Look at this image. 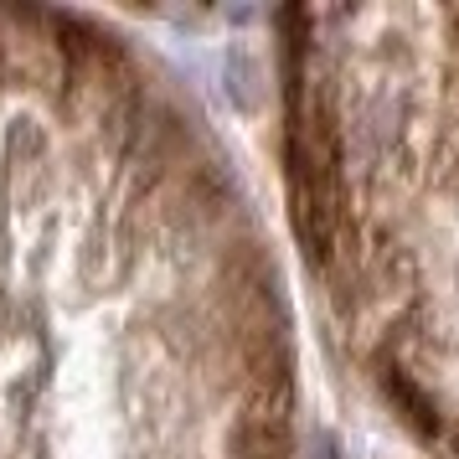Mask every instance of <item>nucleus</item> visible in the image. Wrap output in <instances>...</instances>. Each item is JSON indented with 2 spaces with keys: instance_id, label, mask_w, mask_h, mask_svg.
Listing matches in <instances>:
<instances>
[{
  "instance_id": "obj_1",
  "label": "nucleus",
  "mask_w": 459,
  "mask_h": 459,
  "mask_svg": "<svg viewBox=\"0 0 459 459\" xmlns=\"http://www.w3.org/2000/svg\"><path fill=\"white\" fill-rule=\"evenodd\" d=\"M0 459H299L284 269L228 140L63 5H0Z\"/></svg>"
},
{
  "instance_id": "obj_2",
  "label": "nucleus",
  "mask_w": 459,
  "mask_h": 459,
  "mask_svg": "<svg viewBox=\"0 0 459 459\" xmlns=\"http://www.w3.org/2000/svg\"><path fill=\"white\" fill-rule=\"evenodd\" d=\"M279 134L346 361L429 459H459V5L290 11Z\"/></svg>"
}]
</instances>
